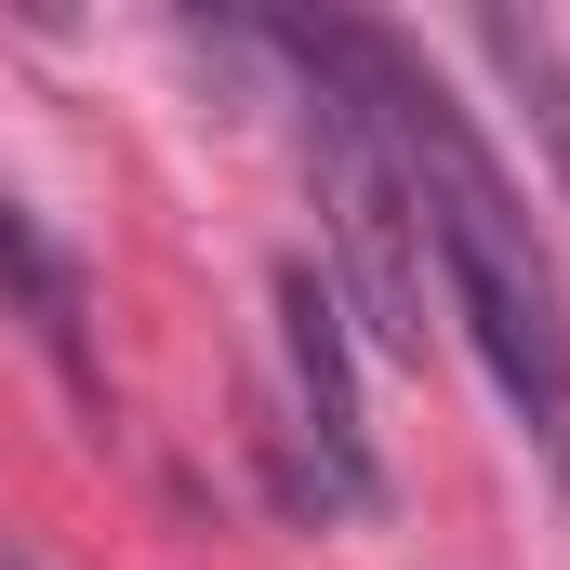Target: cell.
Here are the masks:
<instances>
[{"instance_id": "6da1fadb", "label": "cell", "mask_w": 570, "mask_h": 570, "mask_svg": "<svg viewBox=\"0 0 570 570\" xmlns=\"http://www.w3.org/2000/svg\"><path fill=\"white\" fill-rule=\"evenodd\" d=\"M305 53L385 120L399 146V186L425 213V266H438V305L464 318L478 372L504 385V412L531 425V451L570 478V292H558V253L531 226V186L504 173V146L478 134V107L438 80L399 27H358V13H292Z\"/></svg>"}, {"instance_id": "7a4b0ae2", "label": "cell", "mask_w": 570, "mask_h": 570, "mask_svg": "<svg viewBox=\"0 0 570 570\" xmlns=\"http://www.w3.org/2000/svg\"><path fill=\"white\" fill-rule=\"evenodd\" d=\"M266 53L292 67V134H305V186H318V239H332V279H345V318H372V345H399V358H425V213H412V186H399V146L385 120L305 53V27L266 13L253 27Z\"/></svg>"}, {"instance_id": "3957f363", "label": "cell", "mask_w": 570, "mask_h": 570, "mask_svg": "<svg viewBox=\"0 0 570 570\" xmlns=\"http://www.w3.org/2000/svg\"><path fill=\"white\" fill-rule=\"evenodd\" d=\"M279 345H292V425H305V491L372 518L385 504V464H372V425H358V358H345V292L318 266H279Z\"/></svg>"}, {"instance_id": "277c9868", "label": "cell", "mask_w": 570, "mask_h": 570, "mask_svg": "<svg viewBox=\"0 0 570 570\" xmlns=\"http://www.w3.org/2000/svg\"><path fill=\"white\" fill-rule=\"evenodd\" d=\"M0 318H27V345L94 399V305H80V266L40 239V213H13L0 199Z\"/></svg>"}, {"instance_id": "5b68a950", "label": "cell", "mask_w": 570, "mask_h": 570, "mask_svg": "<svg viewBox=\"0 0 570 570\" xmlns=\"http://www.w3.org/2000/svg\"><path fill=\"white\" fill-rule=\"evenodd\" d=\"M478 53H491V67H504V94L531 107L544 173H558V199H570V40L544 27V13H478Z\"/></svg>"}]
</instances>
